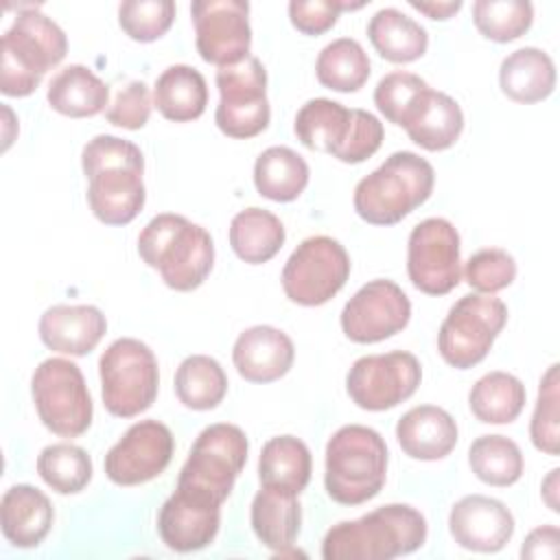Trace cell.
<instances>
[{
    "mask_svg": "<svg viewBox=\"0 0 560 560\" xmlns=\"http://www.w3.org/2000/svg\"><path fill=\"white\" fill-rule=\"evenodd\" d=\"M81 166L88 177V203L105 225L131 223L147 199L142 151L118 136H94L81 151Z\"/></svg>",
    "mask_w": 560,
    "mask_h": 560,
    "instance_id": "obj_1",
    "label": "cell"
},
{
    "mask_svg": "<svg viewBox=\"0 0 560 560\" xmlns=\"http://www.w3.org/2000/svg\"><path fill=\"white\" fill-rule=\"evenodd\" d=\"M424 516L405 503L381 505L354 521L332 525L322 540L324 560H389L420 549Z\"/></svg>",
    "mask_w": 560,
    "mask_h": 560,
    "instance_id": "obj_2",
    "label": "cell"
},
{
    "mask_svg": "<svg viewBox=\"0 0 560 560\" xmlns=\"http://www.w3.org/2000/svg\"><path fill=\"white\" fill-rule=\"evenodd\" d=\"M138 254L175 291L201 287L214 265L210 232L173 212H162L142 228Z\"/></svg>",
    "mask_w": 560,
    "mask_h": 560,
    "instance_id": "obj_3",
    "label": "cell"
},
{
    "mask_svg": "<svg viewBox=\"0 0 560 560\" xmlns=\"http://www.w3.org/2000/svg\"><path fill=\"white\" fill-rule=\"evenodd\" d=\"M387 444L363 424L337 429L326 444L324 486L332 501L361 505L374 499L387 479Z\"/></svg>",
    "mask_w": 560,
    "mask_h": 560,
    "instance_id": "obj_4",
    "label": "cell"
},
{
    "mask_svg": "<svg viewBox=\"0 0 560 560\" xmlns=\"http://www.w3.org/2000/svg\"><path fill=\"white\" fill-rule=\"evenodd\" d=\"M68 52L66 33L37 7L20 11L2 35L0 92L4 96L33 94L44 74Z\"/></svg>",
    "mask_w": 560,
    "mask_h": 560,
    "instance_id": "obj_5",
    "label": "cell"
},
{
    "mask_svg": "<svg viewBox=\"0 0 560 560\" xmlns=\"http://www.w3.org/2000/svg\"><path fill=\"white\" fill-rule=\"evenodd\" d=\"M435 184L433 166L411 151L392 153L354 188V210L372 225H394L422 206Z\"/></svg>",
    "mask_w": 560,
    "mask_h": 560,
    "instance_id": "obj_6",
    "label": "cell"
},
{
    "mask_svg": "<svg viewBox=\"0 0 560 560\" xmlns=\"http://www.w3.org/2000/svg\"><path fill=\"white\" fill-rule=\"evenodd\" d=\"M298 140L313 151H324L339 162L359 164L383 144V122L365 109H348L330 98L306 101L293 122Z\"/></svg>",
    "mask_w": 560,
    "mask_h": 560,
    "instance_id": "obj_7",
    "label": "cell"
},
{
    "mask_svg": "<svg viewBox=\"0 0 560 560\" xmlns=\"http://www.w3.org/2000/svg\"><path fill=\"white\" fill-rule=\"evenodd\" d=\"M101 396L116 418H133L147 411L158 396L160 370L153 350L133 337H120L98 359Z\"/></svg>",
    "mask_w": 560,
    "mask_h": 560,
    "instance_id": "obj_8",
    "label": "cell"
},
{
    "mask_svg": "<svg viewBox=\"0 0 560 560\" xmlns=\"http://www.w3.org/2000/svg\"><path fill=\"white\" fill-rule=\"evenodd\" d=\"M31 396L42 424L61 438L83 435L94 416L92 396L77 363L50 357L31 376Z\"/></svg>",
    "mask_w": 560,
    "mask_h": 560,
    "instance_id": "obj_9",
    "label": "cell"
},
{
    "mask_svg": "<svg viewBox=\"0 0 560 560\" xmlns=\"http://www.w3.org/2000/svg\"><path fill=\"white\" fill-rule=\"evenodd\" d=\"M508 322L503 300L488 293L462 295L438 332L440 357L455 370L475 368L486 359Z\"/></svg>",
    "mask_w": 560,
    "mask_h": 560,
    "instance_id": "obj_10",
    "label": "cell"
},
{
    "mask_svg": "<svg viewBox=\"0 0 560 560\" xmlns=\"http://www.w3.org/2000/svg\"><path fill=\"white\" fill-rule=\"evenodd\" d=\"M247 438L241 427L217 422L206 427L190 446L177 486L197 490L223 503L247 462Z\"/></svg>",
    "mask_w": 560,
    "mask_h": 560,
    "instance_id": "obj_11",
    "label": "cell"
},
{
    "mask_svg": "<svg viewBox=\"0 0 560 560\" xmlns=\"http://www.w3.org/2000/svg\"><path fill=\"white\" fill-rule=\"evenodd\" d=\"M350 276V256L332 236H308L282 269L284 295L300 306H319L335 298Z\"/></svg>",
    "mask_w": 560,
    "mask_h": 560,
    "instance_id": "obj_12",
    "label": "cell"
},
{
    "mask_svg": "<svg viewBox=\"0 0 560 560\" xmlns=\"http://www.w3.org/2000/svg\"><path fill=\"white\" fill-rule=\"evenodd\" d=\"M219 105L214 112L217 127L238 140H247L267 129L271 107L267 101V70L254 55L238 63L217 70Z\"/></svg>",
    "mask_w": 560,
    "mask_h": 560,
    "instance_id": "obj_13",
    "label": "cell"
},
{
    "mask_svg": "<svg viewBox=\"0 0 560 560\" xmlns=\"http://www.w3.org/2000/svg\"><path fill=\"white\" fill-rule=\"evenodd\" d=\"M420 381V361L411 352L392 350L357 359L346 374V392L357 407L385 411L411 398Z\"/></svg>",
    "mask_w": 560,
    "mask_h": 560,
    "instance_id": "obj_14",
    "label": "cell"
},
{
    "mask_svg": "<svg viewBox=\"0 0 560 560\" xmlns=\"http://www.w3.org/2000/svg\"><path fill=\"white\" fill-rule=\"evenodd\" d=\"M407 273L411 284L427 295H446L459 284V234L448 219L429 217L411 230Z\"/></svg>",
    "mask_w": 560,
    "mask_h": 560,
    "instance_id": "obj_15",
    "label": "cell"
},
{
    "mask_svg": "<svg viewBox=\"0 0 560 560\" xmlns=\"http://www.w3.org/2000/svg\"><path fill=\"white\" fill-rule=\"evenodd\" d=\"M190 15L203 61L223 68L249 57L252 26L245 0H195Z\"/></svg>",
    "mask_w": 560,
    "mask_h": 560,
    "instance_id": "obj_16",
    "label": "cell"
},
{
    "mask_svg": "<svg viewBox=\"0 0 560 560\" xmlns=\"http://www.w3.org/2000/svg\"><path fill=\"white\" fill-rule=\"evenodd\" d=\"M411 317L407 293L387 278L363 284L341 311V330L354 343H376L400 332Z\"/></svg>",
    "mask_w": 560,
    "mask_h": 560,
    "instance_id": "obj_17",
    "label": "cell"
},
{
    "mask_svg": "<svg viewBox=\"0 0 560 560\" xmlns=\"http://www.w3.org/2000/svg\"><path fill=\"white\" fill-rule=\"evenodd\" d=\"M175 440L166 424L140 420L105 455V475L116 486H140L166 470Z\"/></svg>",
    "mask_w": 560,
    "mask_h": 560,
    "instance_id": "obj_18",
    "label": "cell"
},
{
    "mask_svg": "<svg viewBox=\"0 0 560 560\" xmlns=\"http://www.w3.org/2000/svg\"><path fill=\"white\" fill-rule=\"evenodd\" d=\"M221 525V503L208 494L175 486V492L162 503L158 532L162 542L179 553L208 547Z\"/></svg>",
    "mask_w": 560,
    "mask_h": 560,
    "instance_id": "obj_19",
    "label": "cell"
},
{
    "mask_svg": "<svg viewBox=\"0 0 560 560\" xmlns=\"http://www.w3.org/2000/svg\"><path fill=\"white\" fill-rule=\"evenodd\" d=\"M448 532L468 551L497 553L514 534V516L499 499L468 494L451 508Z\"/></svg>",
    "mask_w": 560,
    "mask_h": 560,
    "instance_id": "obj_20",
    "label": "cell"
},
{
    "mask_svg": "<svg viewBox=\"0 0 560 560\" xmlns=\"http://www.w3.org/2000/svg\"><path fill=\"white\" fill-rule=\"evenodd\" d=\"M107 330V319L92 304H55L39 317L42 343L59 354H90Z\"/></svg>",
    "mask_w": 560,
    "mask_h": 560,
    "instance_id": "obj_21",
    "label": "cell"
},
{
    "mask_svg": "<svg viewBox=\"0 0 560 560\" xmlns=\"http://www.w3.org/2000/svg\"><path fill=\"white\" fill-rule=\"evenodd\" d=\"M295 359L293 341L273 326H252L243 330L232 348L236 372L249 383H271L282 378Z\"/></svg>",
    "mask_w": 560,
    "mask_h": 560,
    "instance_id": "obj_22",
    "label": "cell"
},
{
    "mask_svg": "<svg viewBox=\"0 0 560 560\" xmlns=\"http://www.w3.org/2000/svg\"><path fill=\"white\" fill-rule=\"evenodd\" d=\"M396 440L411 459L435 462L455 448L457 422L438 405H418L400 416Z\"/></svg>",
    "mask_w": 560,
    "mask_h": 560,
    "instance_id": "obj_23",
    "label": "cell"
},
{
    "mask_svg": "<svg viewBox=\"0 0 560 560\" xmlns=\"http://www.w3.org/2000/svg\"><path fill=\"white\" fill-rule=\"evenodd\" d=\"M55 510L50 499L28 483L11 486L0 503L4 538L20 549L37 547L50 532Z\"/></svg>",
    "mask_w": 560,
    "mask_h": 560,
    "instance_id": "obj_24",
    "label": "cell"
},
{
    "mask_svg": "<svg viewBox=\"0 0 560 560\" xmlns=\"http://www.w3.org/2000/svg\"><path fill=\"white\" fill-rule=\"evenodd\" d=\"M249 518L256 538L265 547L282 553L293 547L300 534L302 508L298 494L260 486L252 501Z\"/></svg>",
    "mask_w": 560,
    "mask_h": 560,
    "instance_id": "obj_25",
    "label": "cell"
},
{
    "mask_svg": "<svg viewBox=\"0 0 560 560\" xmlns=\"http://www.w3.org/2000/svg\"><path fill=\"white\" fill-rule=\"evenodd\" d=\"M499 85L516 103L529 105L545 101L556 88V66L540 48H518L501 61Z\"/></svg>",
    "mask_w": 560,
    "mask_h": 560,
    "instance_id": "obj_26",
    "label": "cell"
},
{
    "mask_svg": "<svg viewBox=\"0 0 560 560\" xmlns=\"http://www.w3.org/2000/svg\"><path fill=\"white\" fill-rule=\"evenodd\" d=\"M311 451L295 435H276L265 442L258 457L260 486L300 494L311 481Z\"/></svg>",
    "mask_w": 560,
    "mask_h": 560,
    "instance_id": "obj_27",
    "label": "cell"
},
{
    "mask_svg": "<svg viewBox=\"0 0 560 560\" xmlns=\"http://www.w3.org/2000/svg\"><path fill=\"white\" fill-rule=\"evenodd\" d=\"M153 105L173 122L199 118L208 105V85L203 74L186 63L168 66L153 85Z\"/></svg>",
    "mask_w": 560,
    "mask_h": 560,
    "instance_id": "obj_28",
    "label": "cell"
},
{
    "mask_svg": "<svg viewBox=\"0 0 560 560\" xmlns=\"http://www.w3.org/2000/svg\"><path fill=\"white\" fill-rule=\"evenodd\" d=\"M46 98L50 107L70 118L96 116L109 101V88L81 63L66 66L48 83Z\"/></svg>",
    "mask_w": 560,
    "mask_h": 560,
    "instance_id": "obj_29",
    "label": "cell"
},
{
    "mask_svg": "<svg viewBox=\"0 0 560 560\" xmlns=\"http://www.w3.org/2000/svg\"><path fill=\"white\" fill-rule=\"evenodd\" d=\"M464 129L462 107L446 92L429 90L418 112L405 127L411 142L427 151H444L457 142Z\"/></svg>",
    "mask_w": 560,
    "mask_h": 560,
    "instance_id": "obj_30",
    "label": "cell"
},
{
    "mask_svg": "<svg viewBox=\"0 0 560 560\" xmlns=\"http://www.w3.org/2000/svg\"><path fill=\"white\" fill-rule=\"evenodd\" d=\"M368 37L374 50L392 63H411L427 52L429 35L413 18L398 9H381L370 18Z\"/></svg>",
    "mask_w": 560,
    "mask_h": 560,
    "instance_id": "obj_31",
    "label": "cell"
},
{
    "mask_svg": "<svg viewBox=\"0 0 560 560\" xmlns=\"http://www.w3.org/2000/svg\"><path fill=\"white\" fill-rule=\"evenodd\" d=\"M282 221L265 208H245L230 223V245L234 254L249 265L271 260L284 245Z\"/></svg>",
    "mask_w": 560,
    "mask_h": 560,
    "instance_id": "obj_32",
    "label": "cell"
},
{
    "mask_svg": "<svg viewBox=\"0 0 560 560\" xmlns=\"http://www.w3.org/2000/svg\"><path fill=\"white\" fill-rule=\"evenodd\" d=\"M306 160L289 147L265 149L254 164V186L271 201H293L308 184Z\"/></svg>",
    "mask_w": 560,
    "mask_h": 560,
    "instance_id": "obj_33",
    "label": "cell"
},
{
    "mask_svg": "<svg viewBox=\"0 0 560 560\" xmlns=\"http://www.w3.org/2000/svg\"><path fill=\"white\" fill-rule=\"evenodd\" d=\"M525 385L508 372L483 374L468 394V407L479 422L510 424L525 407Z\"/></svg>",
    "mask_w": 560,
    "mask_h": 560,
    "instance_id": "obj_34",
    "label": "cell"
},
{
    "mask_svg": "<svg viewBox=\"0 0 560 560\" xmlns=\"http://www.w3.org/2000/svg\"><path fill=\"white\" fill-rule=\"evenodd\" d=\"M228 394V376L221 363L208 354L186 357L175 372V396L195 411L219 407Z\"/></svg>",
    "mask_w": 560,
    "mask_h": 560,
    "instance_id": "obj_35",
    "label": "cell"
},
{
    "mask_svg": "<svg viewBox=\"0 0 560 560\" xmlns=\"http://www.w3.org/2000/svg\"><path fill=\"white\" fill-rule=\"evenodd\" d=\"M317 81L335 92H357L370 77V57L352 37L326 44L315 61Z\"/></svg>",
    "mask_w": 560,
    "mask_h": 560,
    "instance_id": "obj_36",
    "label": "cell"
},
{
    "mask_svg": "<svg viewBox=\"0 0 560 560\" xmlns=\"http://www.w3.org/2000/svg\"><path fill=\"white\" fill-rule=\"evenodd\" d=\"M468 464L479 481L497 488L512 486L523 475V453L505 435H479L468 448Z\"/></svg>",
    "mask_w": 560,
    "mask_h": 560,
    "instance_id": "obj_37",
    "label": "cell"
},
{
    "mask_svg": "<svg viewBox=\"0 0 560 560\" xmlns=\"http://www.w3.org/2000/svg\"><path fill=\"white\" fill-rule=\"evenodd\" d=\"M37 472L59 494H77L92 479V459L85 448L68 442L50 444L37 455Z\"/></svg>",
    "mask_w": 560,
    "mask_h": 560,
    "instance_id": "obj_38",
    "label": "cell"
},
{
    "mask_svg": "<svg viewBox=\"0 0 560 560\" xmlns=\"http://www.w3.org/2000/svg\"><path fill=\"white\" fill-rule=\"evenodd\" d=\"M472 22L486 39L508 44L529 31L534 7L527 0H477Z\"/></svg>",
    "mask_w": 560,
    "mask_h": 560,
    "instance_id": "obj_39",
    "label": "cell"
},
{
    "mask_svg": "<svg viewBox=\"0 0 560 560\" xmlns=\"http://www.w3.org/2000/svg\"><path fill=\"white\" fill-rule=\"evenodd\" d=\"M429 83L413 72H389L374 88V105L394 125L407 127L429 92Z\"/></svg>",
    "mask_w": 560,
    "mask_h": 560,
    "instance_id": "obj_40",
    "label": "cell"
},
{
    "mask_svg": "<svg viewBox=\"0 0 560 560\" xmlns=\"http://www.w3.org/2000/svg\"><path fill=\"white\" fill-rule=\"evenodd\" d=\"M558 385H560L558 363H553L540 378L538 398H536V407H534V416H532V424H529L532 444L547 455H558V451H560V420H558L560 418V413H558L560 392H558Z\"/></svg>",
    "mask_w": 560,
    "mask_h": 560,
    "instance_id": "obj_41",
    "label": "cell"
},
{
    "mask_svg": "<svg viewBox=\"0 0 560 560\" xmlns=\"http://www.w3.org/2000/svg\"><path fill=\"white\" fill-rule=\"evenodd\" d=\"M175 20L171 0H127L118 7V24L133 42L160 39Z\"/></svg>",
    "mask_w": 560,
    "mask_h": 560,
    "instance_id": "obj_42",
    "label": "cell"
},
{
    "mask_svg": "<svg viewBox=\"0 0 560 560\" xmlns=\"http://www.w3.org/2000/svg\"><path fill=\"white\" fill-rule=\"evenodd\" d=\"M464 278L477 293H497L510 287L516 278V260L512 254L499 247H486L475 252L464 267Z\"/></svg>",
    "mask_w": 560,
    "mask_h": 560,
    "instance_id": "obj_43",
    "label": "cell"
},
{
    "mask_svg": "<svg viewBox=\"0 0 560 560\" xmlns=\"http://www.w3.org/2000/svg\"><path fill=\"white\" fill-rule=\"evenodd\" d=\"M365 2H341V0H291L289 20L304 35H322L337 24L341 11L361 9Z\"/></svg>",
    "mask_w": 560,
    "mask_h": 560,
    "instance_id": "obj_44",
    "label": "cell"
},
{
    "mask_svg": "<svg viewBox=\"0 0 560 560\" xmlns=\"http://www.w3.org/2000/svg\"><path fill=\"white\" fill-rule=\"evenodd\" d=\"M151 92L144 81H131L118 90L114 103L107 107V122L122 129H142L151 116Z\"/></svg>",
    "mask_w": 560,
    "mask_h": 560,
    "instance_id": "obj_45",
    "label": "cell"
},
{
    "mask_svg": "<svg viewBox=\"0 0 560 560\" xmlns=\"http://www.w3.org/2000/svg\"><path fill=\"white\" fill-rule=\"evenodd\" d=\"M558 542H560V532H558L556 525L536 527L534 532L527 534V538L521 547V558L556 560L558 558Z\"/></svg>",
    "mask_w": 560,
    "mask_h": 560,
    "instance_id": "obj_46",
    "label": "cell"
},
{
    "mask_svg": "<svg viewBox=\"0 0 560 560\" xmlns=\"http://www.w3.org/2000/svg\"><path fill=\"white\" fill-rule=\"evenodd\" d=\"M411 9L424 13L427 18L431 20H448L453 13H457L462 9V2L455 0V2H409Z\"/></svg>",
    "mask_w": 560,
    "mask_h": 560,
    "instance_id": "obj_47",
    "label": "cell"
},
{
    "mask_svg": "<svg viewBox=\"0 0 560 560\" xmlns=\"http://www.w3.org/2000/svg\"><path fill=\"white\" fill-rule=\"evenodd\" d=\"M558 468H553L549 475H547V479L542 481V499H545V503L549 505V510L551 512H558L560 508H558V499H556V492H558Z\"/></svg>",
    "mask_w": 560,
    "mask_h": 560,
    "instance_id": "obj_48",
    "label": "cell"
}]
</instances>
